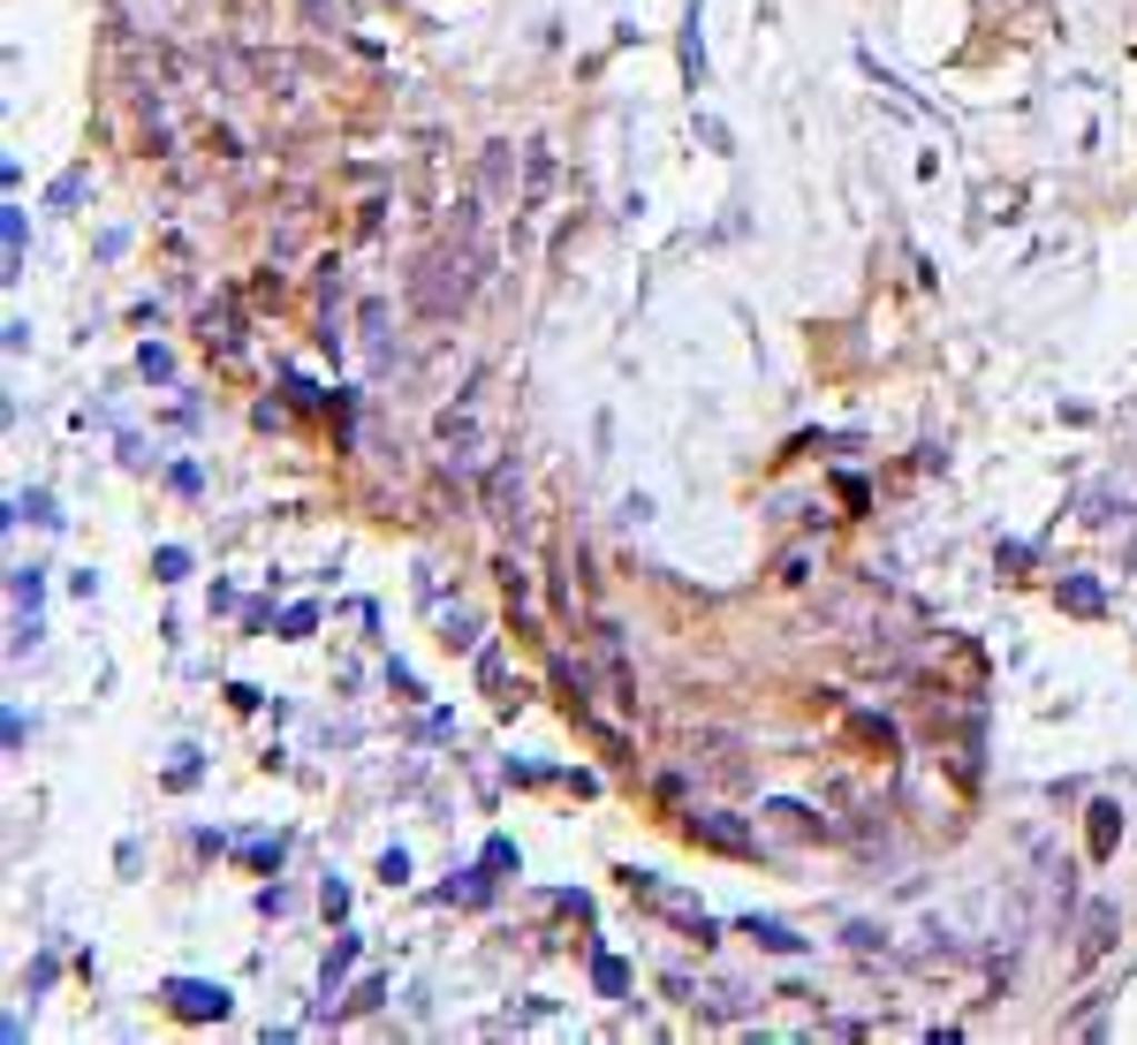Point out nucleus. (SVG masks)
<instances>
[{"mask_svg": "<svg viewBox=\"0 0 1137 1045\" xmlns=\"http://www.w3.org/2000/svg\"><path fill=\"white\" fill-rule=\"evenodd\" d=\"M1107 910H1093V924H1085V940H1077V962H1099V947H1107Z\"/></svg>", "mask_w": 1137, "mask_h": 1045, "instance_id": "5", "label": "nucleus"}, {"mask_svg": "<svg viewBox=\"0 0 1137 1045\" xmlns=\"http://www.w3.org/2000/svg\"><path fill=\"white\" fill-rule=\"evenodd\" d=\"M478 289V251H470V235L456 228L448 243H432L418 258V273H410V303H418L425 319H456Z\"/></svg>", "mask_w": 1137, "mask_h": 1045, "instance_id": "1", "label": "nucleus"}, {"mask_svg": "<svg viewBox=\"0 0 1137 1045\" xmlns=\"http://www.w3.org/2000/svg\"><path fill=\"white\" fill-rule=\"evenodd\" d=\"M690 841H706V848H728V856H751V841L736 834V826H720V818H690Z\"/></svg>", "mask_w": 1137, "mask_h": 1045, "instance_id": "3", "label": "nucleus"}, {"mask_svg": "<svg viewBox=\"0 0 1137 1045\" xmlns=\"http://www.w3.org/2000/svg\"><path fill=\"white\" fill-rule=\"evenodd\" d=\"M774 818H781V834H797V841H811V834H827L811 811H797V803H774Z\"/></svg>", "mask_w": 1137, "mask_h": 1045, "instance_id": "4", "label": "nucleus"}, {"mask_svg": "<svg viewBox=\"0 0 1137 1045\" xmlns=\"http://www.w3.org/2000/svg\"><path fill=\"white\" fill-rule=\"evenodd\" d=\"M698 751H706V773H714L720 788H744V765H736V743H720V735H706Z\"/></svg>", "mask_w": 1137, "mask_h": 1045, "instance_id": "2", "label": "nucleus"}, {"mask_svg": "<svg viewBox=\"0 0 1137 1045\" xmlns=\"http://www.w3.org/2000/svg\"><path fill=\"white\" fill-rule=\"evenodd\" d=\"M1107 848H1115V803L1093 811V856H1107Z\"/></svg>", "mask_w": 1137, "mask_h": 1045, "instance_id": "6", "label": "nucleus"}]
</instances>
